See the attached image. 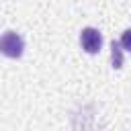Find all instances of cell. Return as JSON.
<instances>
[{"label":"cell","mask_w":131,"mask_h":131,"mask_svg":"<svg viewBox=\"0 0 131 131\" xmlns=\"http://www.w3.org/2000/svg\"><path fill=\"white\" fill-rule=\"evenodd\" d=\"M25 51V41L18 33L14 31H6L0 35V53L10 57V59H18Z\"/></svg>","instance_id":"1"},{"label":"cell","mask_w":131,"mask_h":131,"mask_svg":"<svg viewBox=\"0 0 131 131\" xmlns=\"http://www.w3.org/2000/svg\"><path fill=\"white\" fill-rule=\"evenodd\" d=\"M80 43H82V49L86 53H98L100 51V45H102V35L98 33V29L94 27H86L82 29L80 33Z\"/></svg>","instance_id":"2"},{"label":"cell","mask_w":131,"mask_h":131,"mask_svg":"<svg viewBox=\"0 0 131 131\" xmlns=\"http://www.w3.org/2000/svg\"><path fill=\"white\" fill-rule=\"evenodd\" d=\"M111 63H113V68L115 70H119L121 66H123V47H121V43L119 41H111Z\"/></svg>","instance_id":"3"},{"label":"cell","mask_w":131,"mask_h":131,"mask_svg":"<svg viewBox=\"0 0 131 131\" xmlns=\"http://www.w3.org/2000/svg\"><path fill=\"white\" fill-rule=\"evenodd\" d=\"M119 43H121V47H123L125 51H129V53H131V29L123 31V35H121Z\"/></svg>","instance_id":"4"}]
</instances>
